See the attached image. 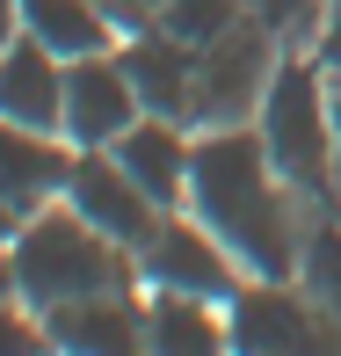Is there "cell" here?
<instances>
[{"instance_id": "22", "label": "cell", "mask_w": 341, "mask_h": 356, "mask_svg": "<svg viewBox=\"0 0 341 356\" xmlns=\"http://www.w3.org/2000/svg\"><path fill=\"white\" fill-rule=\"evenodd\" d=\"M22 37V0H0V51Z\"/></svg>"}, {"instance_id": "24", "label": "cell", "mask_w": 341, "mask_h": 356, "mask_svg": "<svg viewBox=\"0 0 341 356\" xmlns=\"http://www.w3.org/2000/svg\"><path fill=\"white\" fill-rule=\"evenodd\" d=\"M15 233H22V211H15V204L0 197V240H15Z\"/></svg>"}, {"instance_id": "4", "label": "cell", "mask_w": 341, "mask_h": 356, "mask_svg": "<svg viewBox=\"0 0 341 356\" xmlns=\"http://www.w3.org/2000/svg\"><path fill=\"white\" fill-rule=\"evenodd\" d=\"M233 356H341V320L290 277H247L225 298Z\"/></svg>"}, {"instance_id": "15", "label": "cell", "mask_w": 341, "mask_h": 356, "mask_svg": "<svg viewBox=\"0 0 341 356\" xmlns=\"http://www.w3.org/2000/svg\"><path fill=\"white\" fill-rule=\"evenodd\" d=\"M22 29L58 58H88V51H109L124 37L94 0H22Z\"/></svg>"}, {"instance_id": "17", "label": "cell", "mask_w": 341, "mask_h": 356, "mask_svg": "<svg viewBox=\"0 0 341 356\" xmlns=\"http://www.w3.org/2000/svg\"><path fill=\"white\" fill-rule=\"evenodd\" d=\"M298 277H305V291H313V298L341 320V225H319V233H305Z\"/></svg>"}, {"instance_id": "5", "label": "cell", "mask_w": 341, "mask_h": 356, "mask_svg": "<svg viewBox=\"0 0 341 356\" xmlns=\"http://www.w3.org/2000/svg\"><path fill=\"white\" fill-rule=\"evenodd\" d=\"M276 58H283V37H276L262 15H247V22H233L225 37L197 44V131L254 124Z\"/></svg>"}, {"instance_id": "23", "label": "cell", "mask_w": 341, "mask_h": 356, "mask_svg": "<svg viewBox=\"0 0 341 356\" xmlns=\"http://www.w3.org/2000/svg\"><path fill=\"white\" fill-rule=\"evenodd\" d=\"M0 298H15V254H8V240H0Z\"/></svg>"}, {"instance_id": "7", "label": "cell", "mask_w": 341, "mask_h": 356, "mask_svg": "<svg viewBox=\"0 0 341 356\" xmlns=\"http://www.w3.org/2000/svg\"><path fill=\"white\" fill-rule=\"evenodd\" d=\"M66 204L80 218L94 225V233H109L117 248H145V240L160 233V204L145 197V189L131 182V168H124L109 145H73V175H66Z\"/></svg>"}, {"instance_id": "11", "label": "cell", "mask_w": 341, "mask_h": 356, "mask_svg": "<svg viewBox=\"0 0 341 356\" xmlns=\"http://www.w3.org/2000/svg\"><path fill=\"white\" fill-rule=\"evenodd\" d=\"M0 117L66 138V58L44 51L29 29L0 51Z\"/></svg>"}, {"instance_id": "10", "label": "cell", "mask_w": 341, "mask_h": 356, "mask_svg": "<svg viewBox=\"0 0 341 356\" xmlns=\"http://www.w3.org/2000/svg\"><path fill=\"white\" fill-rule=\"evenodd\" d=\"M117 58H124V73H131L145 117H174V124L197 131V44L167 37V29L153 22V29H131Z\"/></svg>"}, {"instance_id": "14", "label": "cell", "mask_w": 341, "mask_h": 356, "mask_svg": "<svg viewBox=\"0 0 341 356\" xmlns=\"http://www.w3.org/2000/svg\"><path fill=\"white\" fill-rule=\"evenodd\" d=\"M145 356H233L225 305L189 291H145Z\"/></svg>"}, {"instance_id": "13", "label": "cell", "mask_w": 341, "mask_h": 356, "mask_svg": "<svg viewBox=\"0 0 341 356\" xmlns=\"http://www.w3.org/2000/svg\"><path fill=\"white\" fill-rule=\"evenodd\" d=\"M66 175H73V153L58 145V131H29V124L0 117V197L22 218L44 211L51 197H66Z\"/></svg>"}, {"instance_id": "9", "label": "cell", "mask_w": 341, "mask_h": 356, "mask_svg": "<svg viewBox=\"0 0 341 356\" xmlns=\"http://www.w3.org/2000/svg\"><path fill=\"white\" fill-rule=\"evenodd\" d=\"M51 334V356H145V298L131 291H94L37 313Z\"/></svg>"}, {"instance_id": "20", "label": "cell", "mask_w": 341, "mask_h": 356, "mask_svg": "<svg viewBox=\"0 0 341 356\" xmlns=\"http://www.w3.org/2000/svg\"><path fill=\"white\" fill-rule=\"evenodd\" d=\"M313 58H319V73H327V80H341V0H327V15H319Z\"/></svg>"}, {"instance_id": "18", "label": "cell", "mask_w": 341, "mask_h": 356, "mask_svg": "<svg viewBox=\"0 0 341 356\" xmlns=\"http://www.w3.org/2000/svg\"><path fill=\"white\" fill-rule=\"evenodd\" d=\"M247 15H262L283 44L298 37H319V15H327V0H247Z\"/></svg>"}, {"instance_id": "8", "label": "cell", "mask_w": 341, "mask_h": 356, "mask_svg": "<svg viewBox=\"0 0 341 356\" xmlns=\"http://www.w3.org/2000/svg\"><path fill=\"white\" fill-rule=\"evenodd\" d=\"M138 117H145V102L117 51L66 58V145H117Z\"/></svg>"}, {"instance_id": "16", "label": "cell", "mask_w": 341, "mask_h": 356, "mask_svg": "<svg viewBox=\"0 0 341 356\" xmlns=\"http://www.w3.org/2000/svg\"><path fill=\"white\" fill-rule=\"evenodd\" d=\"M233 22H247V0H160V29L182 44H210Z\"/></svg>"}, {"instance_id": "21", "label": "cell", "mask_w": 341, "mask_h": 356, "mask_svg": "<svg viewBox=\"0 0 341 356\" xmlns=\"http://www.w3.org/2000/svg\"><path fill=\"white\" fill-rule=\"evenodd\" d=\"M94 8H102L109 22L124 29V37H131V29H153V22H160V0H94Z\"/></svg>"}, {"instance_id": "19", "label": "cell", "mask_w": 341, "mask_h": 356, "mask_svg": "<svg viewBox=\"0 0 341 356\" xmlns=\"http://www.w3.org/2000/svg\"><path fill=\"white\" fill-rule=\"evenodd\" d=\"M44 349H51L44 320L29 313L22 298H0V356H44Z\"/></svg>"}, {"instance_id": "6", "label": "cell", "mask_w": 341, "mask_h": 356, "mask_svg": "<svg viewBox=\"0 0 341 356\" xmlns=\"http://www.w3.org/2000/svg\"><path fill=\"white\" fill-rule=\"evenodd\" d=\"M138 284L145 291H189V298H233L240 284H247V269L233 262V248H225L218 233L197 218V211H167L160 218V233L138 248Z\"/></svg>"}, {"instance_id": "3", "label": "cell", "mask_w": 341, "mask_h": 356, "mask_svg": "<svg viewBox=\"0 0 341 356\" xmlns=\"http://www.w3.org/2000/svg\"><path fill=\"white\" fill-rule=\"evenodd\" d=\"M254 131H262L276 175L305 197L334 189V88L319 73V58H276L269 73V95L254 109Z\"/></svg>"}, {"instance_id": "25", "label": "cell", "mask_w": 341, "mask_h": 356, "mask_svg": "<svg viewBox=\"0 0 341 356\" xmlns=\"http://www.w3.org/2000/svg\"><path fill=\"white\" fill-rule=\"evenodd\" d=\"M334 175H341V80H334Z\"/></svg>"}, {"instance_id": "12", "label": "cell", "mask_w": 341, "mask_h": 356, "mask_svg": "<svg viewBox=\"0 0 341 356\" xmlns=\"http://www.w3.org/2000/svg\"><path fill=\"white\" fill-rule=\"evenodd\" d=\"M109 153L131 168V182L160 204V211H182V204H189V160H197V131H189V124H174V117H138Z\"/></svg>"}, {"instance_id": "1", "label": "cell", "mask_w": 341, "mask_h": 356, "mask_svg": "<svg viewBox=\"0 0 341 356\" xmlns=\"http://www.w3.org/2000/svg\"><path fill=\"white\" fill-rule=\"evenodd\" d=\"M298 189L276 175L269 145L254 124H218L197 131V160H189V204L210 233L233 248V262L247 277H298V211H290Z\"/></svg>"}, {"instance_id": "2", "label": "cell", "mask_w": 341, "mask_h": 356, "mask_svg": "<svg viewBox=\"0 0 341 356\" xmlns=\"http://www.w3.org/2000/svg\"><path fill=\"white\" fill-rule=\"evenodd\" d=\"M15 254V298L29 313H51L66 298H94V291H131L138 254L117 248L109 233H94L73 204H44L22 218V233L8 240Z\"/></svg>"}]
</instances>
